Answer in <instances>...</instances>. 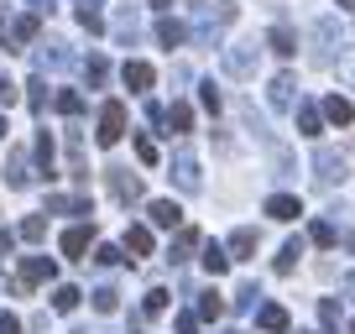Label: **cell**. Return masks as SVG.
Instances as JSON below:
<instances>
[{"instance_id":"cell-1","label":"cell","mask_w":355,"mask_h":334,"mask_svg":"<svg viewBox=\"0 0 355 334\" xmlns=\"http://www.w3.org/2000/svg\"><path fill=\"white\" fill-rule=\"evenodd\" d=\"M58 277V261L53 256H21V272H16L11 292H32L37 282H53Z\"/></svg>"},{"instance_id":"cell-2","label":"cell","mask_w":355,"mask_h":334,"mask_svg":"<svg viewBox=\"0 0 355 334\" xmlns=\"http://www.w3.org/2000/svg\"><path fill=\"white\" fill-rule=\"evenodd\" d=\"M125 136V105L121 100H105L100 105V131H94V141L100 146H115Z\"/></svg>"},{"instance_id":"cell-3","label":"cell","mask_w":355,"mask_h":334,"mask_svg":"<svg viewBox=\"0 0 355 334\" xmlns=\"http://www.w3.org/2000/svg\"><path fill=\"white\" fill-rule=\"evenodd\" d=\"M121 84H125L131 94H146V89L157 84V68H152V63H141V58H131V63L121 68Z\"/></svg>"},{"instance_id":"cell-4","label":"cell","mask_w":355,"mask_h":334,"mask_svg":"<svg viewBox=\"0 0 355 334\" xmlns=\"http://www.w3.org/2000/svg\"><path fill=\"white\" fill-rule=\"evenodd\" d=\"M58 245H63V256L84 261V251L94 245V225H68V230H63V240H58Z\"/></svg>"},{"instance_id":"cell-5","label":"cell","mask_w":355,"mask_h":334,"mask_svg":"<svg viewBox=\"0 0 355 334\" xmlns=\"http://www.w3.org/2000/svg\"><path fill=\"white\" fill-rule=\"evenodd\" d=\"M105 178H110V193H115L121 204H136V199H141V178H136V173H125V167H110Z\"/></svg>"},{"instance_id":"cell-6","label":"cell","mask_w":355,"mask_h":334,"mask_svg":"<svg viewBox=\"0 0 355 334\" xmlns=\"http://www.w3.org/2000/svg\"><path fill=\"white\" fill-rule=\"evenodd\" d=\"M256 329H261V334H288L293 319H288V308H282V303H266V308L256 313Z\"/></svg>"},{"instance_id":"cell-7","label":"cell","mask_w":355,"mask_h":334,"mask_svg":"<svg viewBox=\"0 0 355 334\" xmlns=\"http://www.w3.org/2000/svg\"><path fill=\"white\" fill-rule=\"evenodd\" d=\"M319 115H324V121H329V125H355V105L345 100V94H329Z\"/></svg>"},{"instance_id":"cell-8","label":"cell","mask_w":355,"mask_h":334,"mask_svg":"<svg viewBox=\"0 0 355 334\" xmlns=\"http://www.w3.org/2000/svg\"><path fill=\"white\" fill-rule=\"evenodd\" d=\"M266 214H272L277 225H288V220H298V214H303V204L293 199V193H272V199H266Z\"/></svg>"},{"instance_id":"cell-9","label":"cell","mask_w":355,"mask_h":334,"mask_svg":"<svg viewBox=\"0 0 355 334\" xmlns=\"http://www.w3.org/2000/svg\"><path fill=\"white\" fill-rule=\"evenodd\" d=\"M146 214H152V225H157V230H178V225H183V209H178L173 199H157Z\"/></svg>"},{"instance_id":"cell-10","label":"cell","mask_w":355,"mask_h":334,"mask_svg":"<svg viewBox=\"0 0 355 334\" xmlns=\"http://www.w3.org/2000/svg\"><path fill=\"white\" fill-rule=\"evenodd\" d=\"M157 42H162V47H183V42H189V26L173 21V16H162V21H157Z\"/></svg>"},{"instance_id":"cell-11","label":"cell","mask_w":355,"mask_h":334,"mask_svg":"<svg viewBox=\"0 0 355 334\" xmlns=\"http://www.w3.org/2000/svg\"><path fill=\"white\" fill-rule=\"evenodd\" d=\"M162 121H167V131H173V136H189V131H193V110H189L183 100H173V110H167Z\"/></svg>"},{"instance_id":"cell-12","label":"cell","mask_w":355,"mask_h":334,"mask_svg":"<svg viewBox=\"0 0 355 334\" xmlns=\"http://www.w3.org/2000/svg\"><path fill=\"white\" fill-rule=\"evenodd\" d=\"M125 251H131V256H152V230H146V225H131V230H125Z\"/></svg>"},{"instance_id":"cell-13","label":"cell","mask_w":355,"mask_h":334,"mask_svg":"<svg viewBox=\"0 0 355 334\" xmlns=\"http://www.w3.org/2000/svg\"><path fill=\"white\" fill-rule=\"evenodd\" d=\"M204 272H209V277H225V272H230V256H225V245H204Z\"/></svg>"},{"instance_id":"cell-14","label":"cell","mask_w":355,"mask_h":334,"mask_svg":"<svg viewBox=\"0 0 355 334\" xmlns=\"http://www.w3.org/2000/svg\"><path fill=\"white\" fill-rule=\"evenodd\" d=\"M78 298H84V292H78L73 282H58V288H53V308H58V313H73Z\"/></svg>"},{"instance_id":"cell-15","label":"cell","mask_w":355,"mask_h":334,"mask_svg":"<svg viewBox=\"0 0 355 334\" xmlns=\"http://www.w3.org/2000/svg\"><path fill=\"white\" fill-rule=\"evenodd\" d=\"M266 42H272V53H277V58H293V53H298V37H293L288 26H272V37H266Z\"/></svg>"},{"instance_id":"cell-16","label":"cell","mask_w":355,"mask_h":334,"mask_svg":"<svg viewBox=\"0 0 355 334\" xmlns=\"http://www.w3.org/2000/svg\"><path fill=\"white\" fill-rule=\"evenodd\" d=\"M220 313H225V298H220V292H214V288L199 292V313H193V319H209V324H214Z\"/></svg>"},{"instance_id":"cell-17","label":"cell","mask_w":355,"mask_h":334,"mask_svg":"<svg viewBox=\"0 0 355 334\" xmlns=\"http://www.w3.org/2000/svg\"><path fill=\"white\" fill-rule=\"evenodd\" d=\"M256 251V230H235L230 235V261H245Z\"/></svg>"},{"instance_id":"cell-18","label":"cell","mask_w":355,"mask_h":334,"mask_svg":"<svg viewBox=\"0 0 355 334\" xmlns=\"http://www.w3.org/2000/svg\"><path fill=\"white\" fill-rule=\"evenodd\" d=\"M37 173H42V178H53V173H58V167H53V136H37Z\"/></svg>"},{"instance_id":"cell-19","label":"cell","mask_w":355,"mask_h":334,"mask_svg":"<svg viewBox=\"0 0 355 334\" xmlns=\"http://www.w3.org/2000/svg\"><path fill=\"white\" fill-rule=\"evenodd\" d=\"M298 136H324V115L313 110V105H303V110H298Z\"/></svg>"},{"instance_id":"cell-20","label":"cell","mask_w":355,"mask_h":334,"mask_svg":"<svg viewBox=\"0 0 355 334\" xmlns=\"http://www.w3.org/2000/svg\"><path fill=\"white\" fill-rule=\"evenodd\" d=\"M193 245H199V230H178V240H173V251H167V261H189Z\"/></svg>"},{"instance_id":"cell-21","label":"cell","mask_w":355,"mask_h":334,"mask_svg":"<svg viewBox=\"0 0 355 334\" xmlns=\"http://www.w3.org/2000/svg\"><path fill=\"white\" fill-rule=\"evenodd\" d=\"M173 173H178V183H183V188H199V162H193V157H178Z\"/></svg>"},{"instance_id":"cell-22","label":"cell","mask_w":355,"mask_h":334,"mask_svg":"<svg viewBox=\"0 0 355 334\" xmlns=\"http://www.w3.org/2000/svg\"><path fill=\"white\" fill-rule=\"evenodd\" d=\"M47 209H53V214H89V199H63V193H53Z\"/></svg>"},{"instance_id":"cell-23","label":"cell","mask_w":355,"mask_h":334,"mask_svg":"<svg viewBox=\"0 0 355 334\" xmlns=\"http://www.w3.org/2000/svg\"><path fill=\"white\" fill-rule=\"evenodd\" d=\"M293 89H298V84H293L288 73L272 78V105H277V110H288V105H293Z\"/></svg>"},{"instance_id":"cell-24","label":"cell","mask_w":355,"mask_h":334,"mask_svg":"<svg viewBox=\"0 0 355 334\" xmlns=\"http://www.w3.org/2000/svg\"><path fill=\"white\" fill-rule=\"evenodd\" d=\"M6 178H11V188H26V152H11V167H6Z\"/></svg>"},{"instance_id":"cell-25","label":"cell","mask_w":355,"mask_h":334,"mask_svg":"<svg viewBox=\"0 0 355 334\" xmlns=\"http://www.w3.org/2000/svg\"><path fill=\"white\" fill-rule=\"evenodd\" d=\"M131 146H136V157H141L146 167H157V162H162V152H157V141H152V136H131Z\"/></svg>"},{"instance_id":"cell-26","label":"cell","mask_w":355,"mask_h":334,"mask_svg":"<svg viewBox=\"0 0 355 334\" xmlns=\"http://www.w3.org/2000/svg\"><path fill=\"white\" fill-rule=\"evenodd\" d=\"M84 78H89V84H94V89H100L105 78H110V63H105V58L94 53V58H89V63H84Z\"/></svg>"},{"instance_id":"cell-27","label":"cell","mask_w":355,"mask_h":334,"mask_svg":"<svg viewBox=\"0 0 355 334\" xmlns=\"http://www.w3.org/2000/svg\"><path fill=\"white\" fill-rule=\"evenodd\" d=\"M298 256H303V240H288V245H282V256H277V272H282V277L298 267Z\"/></svg>"},{"instance_id":"cell-28","label":"cell","mask_w":355,"mask_h":334,"mask_svg":"<svg viewBox=\"0 0 355 334\" xmlns=\"http://www.w3.org/2000/svg\"><path fill=\"white\" fill-rule=\"evenodd\" d=\"M32 37H37V16H21V21L11 26V42H16V47H26Z\"/></svg>"},{"instance_id":"cell-29","label":"cell","mask_w":355,"mask_h":334,"mask_svg":"<svg viewBox=\"0 0 355 334\" xmlns=\"http://www.w3.org/2000/svg\"><path fill=\"white\" fill-rule=\"evenodd\" d=\"M141 308H146V319L167 313V288H152V292H146V303H141Z\"/></svg>"},{"instance_id":"cell-30","label":"cell","mask_w":355,"mask_h":334,"mask_svg":"<svg viewBox=\"0 0 355 334\" xmlns=\"http://www.w3.org/2000/svg\"><path fill=\"white\" fill-rule=\"evenodd\" d=\"M42 235H47V220H42V214H32V220H21V240H42Z\"/></svg>"},{"instance_id":"cell-31","label":"cell","mask_w":355,"mask_h":334,"mask_svg":"<svg viewBox=\"0 0 355 334\" xmlns=\"http://www.w3.org/2000/svg\"><path fill=\"white\" fill-rule=\"evenodd\" d=\"M94 308H100V313H115V308H121V292H115V288H100V292H94Z\"/></svg>"},{"instance_id":"cell-32","label":"cell","mask_w":355,"mask_h":334,"mask_svg":"<svg viewBox=\"0 0 355 334\" xmlns=\"http://www.w3.org/2000/svg\"><path fill=\"white\" fill-rule=\"evenodd\" d=\"M53 105H58V110H63V115H84V100H78L73 89H63V94H58Z\"/></svg>"},{"instance_id":"cell-33","label":"cell","mask_w":355,"mask_h":334,"mask_svg":"<svg viewBox=\"0 0 355 334\" xmlns=\"http://www.w3.org/2000/svg\"><path fill=\"white\" fill-rule=\"evenodd\" d=\"M16 100H21V84H11V78H0V110H11Z\"/></svg>"},{"instance_id":"cell-34","label":"cell","mask_w":355,"mask_h":334,"mask_svg":"<svg viewBox=\"0 0 355 334\" xmlns=\"http://www.w3.org/2000/svg\"><path fill=\"white\" fill-rule=\"evenodd\" d=\"M26 89H32V94H26V100H32V110H47V84H42V78H32Z\"/></svg>"},{"instance_id":"cell-35","label":"cell","mask_w":355,"mask_h":334,"mask_svg":"<svg viewBox=\"0 0 355 334\" xmlns=\"http://www.w3.org/2000/svg\"><path fill=\"white\" fill-rule=\"evenodd\" d=\"M319 167H324V178H345V162H340V157H329V152L319 157Z\"/></svg>"},{"instance_id":"cell-36","label":"cell","mask_w":355,"mask_h":334,"mask_svg":"<svg viewBox=\"0 0 355 334\" xmlns=\"http://www.w3.org/2000/svg\"><path fill=\"white\" fill-rule=\"evenodd\" d=\"M94 261H100V267H115V261H125V256L115 251V245H94Z\"/></svg>"},{"instance_id":"cell-37","label":"cell","mask_w":355,"mask_h":334,"mask_svg":"<svg viewBox=\"0 0 355 334\" xmlns=\"http://www.w3.org/2000/svg\"><path fill=\"white\" fill-rule=\"evenodd\" d=\"M78 26H84V32H105V16L100 11H78Z\"/></svg>"},{"instance_id":"cell-38","label":"cell","mask_w":355,"mask_h":334,"mask_svg":"<svg viewBox=\"0 0 355 334\" xmlns=\"http://www.w3.org/2000/svg\"><path fill=\"white\" fill-rule=\"evenodd\" d=\"M309 235H313V245H324V251H329V245H334V230H329V225H313Z\"/></svg>"},{"instance_id":"cell-39","label":"cell","mask_w":355,"mask_h":334,"mask_svg":"<svg viewBox=\"0 0 355 334\" xmlns=\"http://www.w3.org/2000/svg\"><path fill=\"white\" fill-rule=\"evenodd\" d=\"M199 100H204V110H220V89H214V84H204Z\"/></svg>"},{"instance_id":"cell-40","label":"cell","mask_w":355,"mask_h":334,"mask_svg":"<svg viewBox=\"0 0 355 334\" xmlns=\"http://www.w3.org/2000/svg\"><path fill=\"white\" fill-rule=\"evenodd\" d=\"M178 334H199V319H193V313H178Z\"/></svg>"},{"instance_id":"cell-41","label":"cell","mask_w":355,"mask_h":334,"mask_svg":"<svg viewBox=\"0 0 355 334\" xmlns=\"http://www.w3.org/2000/svg\"><path fill=\"white\" fill-rule=\"evenodd\" d=\"M0 334H21V319H16V313H0Z\"/></svg>"},{"instance_id":"cell-42","label":"cell","mask_w":355,"mask_h":334,"mask_svg":"<svg viewBox=\"0 0 355 334\" xmlns=\"http://www.w3.org/2000/svg\"><path fill=\"white\" fill-rule=\"evenodd\" d=\"M26 6H32V16H47V11H53V0H26Z\"/></svg>"},{"instance_id":"cell-43","label":"cell","mask_w":355,"mask_h":334,"mask_svg":"<svg viewBox=\"0 0 355 334\" xmlns=\"http://www.w3.org/2000/svg\"><path fill=\"white\" fill-rule=\"evenodd\" d=\"M340 78H345V84H355V63H345V68H340Z\"/></svg>"},{"instance_id":"cell-44","label":"cell","mask_w":355,"mask_h":334,"mask_svg":"<svg viewBox=\"0 0 355 334\" xmlns=\"http://www.w3.org/2000/svg\"><path fill=\"white\" fill-rule=\"evenodd\" d=\"M94 6H100V0H84V11H94Z\"/></svg>"},{"instance_id":"cell-45","label":"cell","mask_w":355,"mask_h":334,"mask_svg":"<svg viewBox=\"0 0 355 334\" xmlns=\"http://www.w3.org/2000/svg\"><path fill=\"white\" fill-rule=\"evenodd\" d=\"M340 6H355V0H340Z\"/></svg>"},{"instance_id":"cell-46","label":"cell","mask_w":355,"mask_h":334,"mask_svg":"<svg viewBox=\"0 0 355 334\" xmlns=\"http://www.w3.org/2000/svg\"><path fill=\"white\" fill-rule=\"evenodd\" d=\"M0 136H6V121H0Z\"/></svg>"},{"instance_id":"cell-47","label":"cell","mask_w":355,"mask_h":334,"mask_svg":"<svg viewBox=\"0 0 355 334\" xmlns=\"http://www.w3.org/2000/svg\"><path fill=\"white\" fill-rule=\"evenodd\" d=\"M350 292H355V277H350Z\"/></svg>"},{"instance_id":"cell-48","label":"cell","mask_w":355,"mask_h":334,"mask_svg":"<svg viewBox=\"0 0 355 334\" xmlns=\"http://www.w3.org/2000/svg\"><path fill=\"white\" fill-rule=\"evenodd\" d=\"M350 334H355V324H350Z\"/></svg>"}]
</instances>
